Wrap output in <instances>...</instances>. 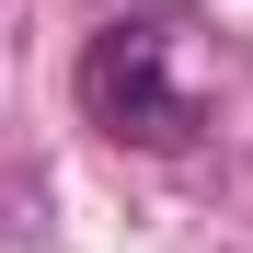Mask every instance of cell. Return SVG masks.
I'll use <instances>...</instances> for the list:
<instances>
[{
  "mask_svg": "<svg viewBox=\"0 0 253 253\" xmlns=\"http://www.w3.org/2000/svg\"><path fill=\"white\" fill-rule=\"evenodd\" d=\"M207 92H219V69H207V35L184 12H126V23H104L81 46V104H92L104 138L184 150L207 126Z\"/></svg>",
  "mask_w": 253,
  "mask_h": 253,
  "instance_id": "1",
  "label": "cell"
}]
</instances>
